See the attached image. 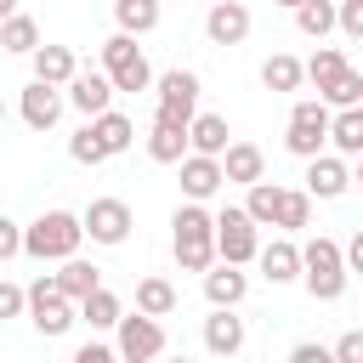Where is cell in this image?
<instances>
[{
	"label": "cell",
	"instance_id": "cell-3",
	"mask_svg": "<svg viewBox=\"0 0 363 363\" xmlns=\"http://www.w3.org/2000/svg\"><path fill=\"white\" fill-rule=\"evenodd\" d=\"M346 261H340V244L335 238H306L301 244V284H306V295L312 301H340L346 295Z\"/></svg>",
	"mask_w": 363,
	"mask_h": 363
},
{
	"label": "cell",
	"instance_id": "cell-46",
	"mask_svg": "<svg viewBox=\"0 0 363 363\" xmlns=\"http://www.w3.org/2000/svg\"><path fill=\"white\" fill-rule=\"evenodd\" d=\"M272 6H289V11H295V6H301V0H272Z\"/></svg>",
	"mask_w": 363,
	"mask_h": 363
},
{
	"label": "cell",
	"instance_id": "cell-42",
	"mask_svg": "<svg viewBox=\"0 0 363 363\" xmlns=\"http://www.w3.org/2000/svg\"><path fill=\"white\" fill-rule=\"evenodd\" d=\"M289 363H335V352H329V346H318V340H301V346L289 352Z\"/></svg>",
	"mask_w": 363,
	"mask_h": 363
},
{
	"label": "cell",
	"instance_id": "cell-40",
	"mask_svg": "<svg viewBox=\"0 0 363 363\" xmlns=\"http://www.w3.org/2000/svg\"><path fill=\"white\" fill-rule=\"evenodd\" d=\"M329 352H335V363H363V329H346Z\"/></svg>",
	"mask_w": 363,
	"mask_h": 363
},
{
	"label": "cell",
	"instance_id": "cell-20",
	"mask_svg": "<svg viewBox=\"0 0 363 363\" xmlns=\"http://www.w3.org/2000/svg\"><path fill=\"white\" fill-rule=\"evenodd\" d=\"M227 147H233V130H227V119H221V113H199V119L187 125V153L221 159Z\"/></svg>",
	"mask_w": 363,
	"mask_h": 363
},
{
	"label": "cell",
	"instance_id": "cell-47",
	"mask_svg": "<svg viewBox=\"0 0 363 363\" xmlns=\"http://www.w3.org/2000/svg\"><path fill=\"white\" fill-rule=\"evenodd\" d=\"M0 125H6V96H0Z\"/></svg>",
	"mask_w": 363,
	"mask_h": 363
},
{
	"label": "cell",
	"instance_id": "cell-23",
	"mask_svg": "<svg viewBox=\"0 0 363 363\" xmlns=\"http://www.w3.org/2000/svg\"><path fill=\"white\" fill-rule=\"evenodd\" d=\"M51 278H57V289H62V295H68L74 306H79V301H85L91 289H102V272H96L91 261H79V255H68V261H62V267H57Z\"/></svg>",
	"mask_w": 363,
	"mask_h": 363
},
{
	"label": "cell",
	"instance_id": "cell-19",
	"mask_svg": "<svg viewBox=\"0 0 363 363\" xmlns=\"http://www.w3.org/2000/svg\"><path fill=\"white\" fill-rule=\"evenodd\" d=\"M244 295H250V272H244V267L216 261V267L204 272V301H210V306H238Z\"/></svg>",
	"mask_w": 363,
	"mask_h": 363
},
{
	"label": "cell",
	"instance_id": "cell-32",
	"mask_svg": "<svg viewBox=\"0 0 363 363\" xmlns=\"http://www.w3.org/2000/svg\"><path fill=\"white\" fill-rule=\"evenodd\" d=\"M278 204H284V187H278V182H255L250 199H244V216H250L255 227H278Z\"/></svg>",
	"mask_w": 363,
	"mask_h": 363
},
{
	"label": "cell",
	"instance_id": "cell-21",
	"mask_svg": "<svg viewBox=\"0 0 363 363\" xmlns=\"http://www.w3.org/2000/svg\"><path fill=\"white\" fill-rule=\"evenodd\" d=\"M28 62H34V79H40V85H57V91L79 74V57H74L68 45H40Z\"/></svg>",
	"mask_w": 363,
	"mask_h": 363
},
{
	"label": "cell",
	"instance_id": "cell-24",
	"mask_svg": "<svg viewBox=\"0 0 363 363\" xmlns=\"http://www.w3.org/2000/svg\"><path fill=\"white\" fill-rule=\"evenodd\" d=\"M136 312H142V318H170V312H176V284L159 278V272L136 278Z\"/></svg>",
	"mask_w": 363,
	"mask_h": 363
},
{
	"label": "cell",
	"instance_id": "cell-48",
	"mask_svg": "<svg viewBox=\"0 0 363 363\" xmlns=\"http://www.w3.org/2000/svg\"><path fill=\"white\" fill-rule=\"evenodd\" d=\"M164 363H193V357H164Z\"/></svg>",
	"mask_w": 363,
	"mask_h": 363
},
{
	"label": "cell",
	"instance_id": "cell-9",
	"mask_svg": "<svg viewBox=\"0 0 363 363\" xmlns=\"http://www.w3.org/2000/svg\"><path fill=\"white\" fill-rule=\"evenodd\" d=\"M113 335H119V340H113V352H119L125 363H159V357H164V323H159V318L125 312Z\"/></svg>",
	"mask_w": 363,
	"mask_h": 363
},
{
	"label": "cell",
	"instance_id": "cell-27",
	"mask_svg": "<svg viewBox=\"0 0 363 363\" xmlns=\"http://www.w3.org/2000/svg\"><path fill=\"white\" fill-rule=\"evenodd\" d=\"M0 51H17V57H34V51H40V23H34L28 11H11V17L0 23Z\"/></svg>",
	"mask_w": 363,
	"mask_h": 363
},
{
	"label": "cell",
	"instance_id": "cell-31",
	"mask_svg": "<svg viewBox=\"0 0 363 363\" xmlns=\"http://www.w3.org/2000/svg\"><path fill=\"white\" fill-rule=\"evenodd\" d=\"M301 68H306V79H312V85H318V96H323V91H329V85L346 74V51H340V45H318V51H312Z\"/></svg>",
	"mask_w": 363,
	"mask_h": 363
},
{
	"label": "cell",
	"instance_id": "cell-22",
	"mask_svg": "<svg viewBox=\"0 0 363 363\" xmlns=\"http://www.w3.org/2000/svg\"><path fill=\"white\" fill-rule=\"evenodd\" d=\"M329 147H335L340 159H363V108L329 113Z\"/></svg>",
	"mask_w": 363,
	"mask_h": 363
},
{
	"label": "cell",
	"instance_id": "cell-41",
	"mask_svg": "<svg viewBox=\"0 0 363 363\" xmlns=\"http://www.w3.org/2000/svg\"><path fill=\"white\" fill-rule=\"evenodd\" d=\"M68 363H119V352H113V346H102V340H85Z\"/></svg>",
	"mask_w": 363,
	"mask_h": 363
},
{
	"label": "cell",
	"instance_id": "cell-33",
	"mask_svg": "<svg viewBox=\"0 0 363 363\" xmlns=\"http://www.w3.org/2000/svg\"><path fill=\"white\" fill-rule=\"evenodd\" d=\"M295 28H301L306 40L335 34V0H301V6H295Z\"/></svg>",
	"mask_w": 363,
	"mask_h": 363
},
{
	"label": "cell",
	"instance_id": "cell-39",
	"mask_svg": "<svg viewBox=\"0 0 363 363\" xmlns=\"http://www.w3.org/2000/svg\"><path fill=\"white\" fill-rule=\"evenodd\" d=\"M11 255H23V227H17L11 216H0V267H6Z\"/></svg>",
	"mask_w": 363,
	"mask_h": 363
},
{
	"label": "cell",
	"instance_id": "cell-35",
	"mask_svg": "<svg viewBox=\"0 0 363 363\" xmlns=\"http://www.w3.org/2000/svg\"><path fill=\"white\" fill-rule=\"evenodd\" d=\"M278 227H284V233H301V227H312V199H306L301 187H284V204H278Z\"/></svg>",
	"mask_w": 363,
	"mask_h": 363
},
{
	"label": "cell",
	"instance_id": "cell-25",
	"mask_svg": "<svg viewBox=\"0 0 363 363\" xmlns=\"http://www.w3.org/2000/svg\"><path fill=\"white\" fill-rule=\"evenodd\" d=\"M261 85H267V91H278V96H284V91H301V85H306V68H301V57H289V51H272V57L261 62Z\"/></svg>",
	"mask_w": 363,
	"mask_h": 363
},
{
	"label": "cell",
	"instance_id": "cell-37",
	"mask_svg": "<svg viewBox=\"0 0 363 363\" xmlns=\"http://www.w3.org/2000/svg\"><path fill=\"white\" fill-rule=\"evenodd\" d=\"M335 28H340L346 40H363V0H340V6H335Z\"/></svg>",
	"mask_w": 363,
	"mask_h": 363
},
{
	"label": "cell",
	"instance_id": "cell-43",
	"mask_svg": "<svg viewBox=\"0 0 363 363\" xmlns=\"http://www.w3.org/2000/svg\"><path fill=\"white\" fill-rule=\"evenodd\" d=\"M340 261H346V272H363V227L340 244Z\"/></svg>",
	"mask_w": 363,
	"mask_h": 363
},
{
	"label": "cell",
	"instance_id": "cell-30",
	"mask_svg": "<svg viewBox=\"0 0 363 363\" xmlns=\"http://www.w3.org/2000/svg\"><path fill=\"white\" fill-rule=\"evenodd\" d=\"M119 318H125V306H119V295L108 284L79 301V323H91V329H119Z\"/></svg>",
	"mask_w": 363,
	"mask_h": 363
},
{
	"label": "cell",
	"instance_id": "cell-34",
	"mask_svg": "<svg viewBox=\"0 0 363 363\" xmlns=\"http://www.w3.org/2000/svg\"><path fill=\"white\" fill-rule=\"evenodd\" d=\"M318 102H323V108H335V113H340V108H363V74H357V68H346V74H340Z\"/></svg>",
	"mask_w": 363,
	"mask_h": 363
},
{
	"label": "cell",
	"instance_id": "cell-29",
	"mask_svg": "<svg viewBox=\"0 0 363 363\" xmlns=\"http://www.w3.org/2000/svg\"><path fill=\"white\" fill-rule=\"evenodd\" d=\"M147 159H153V164H182V159H187V130L153 119V130H147Z\"/></svg>",
	"mask_w": 363,
	"mask_h": 363
},
{
	"label": "cell",
	"instance_id": "cell-26",
	"mask_svg": "<svg viewBox=\"0 0 363 363\" xmlns=\"http://www.w3.org/2000/svg\"><path fill=\"white\" fill-rule=\"evenodd\" d=\"M159 11H164L159 0H113V23H119V34H130V40H136V34H153V28H159Z\"/></svg>",
	"mask_w": 363,
	"mask_h": 363
},
{
	"label": "cell",
	"instance_id": "cell-50",
	"mask_svg": "<svg viewBox=\"0 0 363 363\" xmlns=\"http://www.w3.org/2000/svg\"><path fill=\"white\" fill-rule=\"evenodd\" d=\"M119 363H125V357H119Z\"/></svg>",
	"mask_w": 363,
	"mask_h": 363
},
{
	"label": "cell",
	"instance_id": "cell-16",
	"mask_svg": "<svg viewBox=\"0 0 363 363\" xmlns=\"http://www.w3.org/2000/svg\"><path fill=\"white\" fill-rule=\"evenodd\" d=\"M221 187H227L221 159H204V153H187V159H182V193H187V204H204V199L221 193Z\"/></svg>",
	"mask_w": 363,
	"mask_h": 363
},
{
	"label": "cell",
	"instance_id": "cell-14",
	"mask_svg": "<svg viewBox=\"0 0 363 363\" xmlns=\"http://www.w3.org/2000/svg\"><path fill=\"white\" fill-rule=\"evenodd\" d=\"M352 187V170H346V159L340 153H318V159H306V199H340Z\"/></svg>",
	"mask_w": 363,
	"mask_h": 363
},
{
	"label": "cell",
	"instance_id": "cell-13",
	"mask_svg": "<svg viewBox=\"0 0 363 363\" xmlns=\"http://www.w3.org/2000/svg\"><path fill=\"white\" fill-rule=\"evenodd\" d=\"M244 340H250L244 318H238L233 306H210V318H204V352H210V357H238Z\"/></svg>",
	"mask_w": 363,
	"mask_h": 363
},
{
	"label": "cell",
	"instance_id": "cell-10",
	"mask_svg": "<svg viewBox=\"0 0 363 363\" xmlns=\"http://www.w3.org/2000/svg\"><path fill=\"white\" fill-rule=\"evenodd\" d=\"M79 227H85V238L91 244H125L130 238V227H136V216H130V204L125 199H91L85 204V216H79Z\"/></svg>",
	"mask_w": 363,
	"mask_h": 363
},
{
	"label": "cell",
	"instance_id": "cell-18",
	"mask_svg": "<svg viewBox=\"0 0 363 363\" xmlns=\"http://www.w3.org/2000/svg\"><path fill=\"white\" fill-rule=\"evenodd\" d=\"M221 176L238 182V187H255V182H267V153H261L255 142H233V147L221 153Z\"/></svg>",
	"mask_w": 363,
	"mask_h": 363
},
{
	"label": "cell",
	"instance_id": "cell-1",
	"mask_svg": "<svg viewBox=\"0 0 363 363\" xmlns=\"http://www.w3.org/2000/svg\"><path fill=\"white\" fill-rule=\"evenodd\" d=\"M170 250H176L182 272L204 278L216 267V216L204 204H176V216H170Z\"/></svg>",
	"mask_w": 363,
	"mask_h": 363
},
{
	"label": "cell",
	"instance_id": "cell-5",
	"mask_svg": "<svg viewBox=\"0 0 363 363\" xmlns=\"http://www.w3.org/2000/svg\"><path fill=\"white\" fill-rule=\"evenodd\" d=\"M153 91H159V108L153 119L159 125H193L199 119V74L193 68H170V74H153Z\"/></svg>",
	"mask_w": 363,
	"mask_h": 363
},
{
	"label": "cell",
	"instance_id": "cell-36",
	"mask_svg": "<svg viewBox=\"0 0 363 363\" xmlns=\"http://www.w3.org/2000/svg\"><path fill=\"white\" fill-rule=\"evenodd\" d=\"M68 159H74V164H102V159H108V153H102V142L91 136V125L68 136Z\"/></svg>",
	"mask_w": 363,
	"mask_h": 363
},
{
	"label": "cell",
	"instance_id": "cell-17",
	"mask_svg": "<svg viewBox=\"0 0 363 363\" xmlns=\"http://www.w3.org/2000/svg\"><path fill=\"white\" fill-rule=\"evenodd\" d=\"M255 261H261V278H267V284H295V278H301V244H295V238L261 244Z\"/></svg>",
	"mask_w": 363,
	"mask_h": 363
},
{
	"label": "cell",
	"instance_id": "cell-49",
	"mask_svg": "<svg viewBox=\"0 0 363 363\" xmlns=\"http://www.w3.org/2000/svg\"><path fill=\"white\" fill-rule=\"evenodd\" d=\"M159 6H164V0H159Z\"/></svg>",
	"mask_w": 363,
	"mask_h": 363
},
{
	"label": "cell",
	"instance_id": "cell-15",
	"mask_svg": "<svg viewBox=\"0 0 363 363\" xmlns=\"http://www.w3.org/2000/svg\"><path fill=\"white\" fill-rule=\"evenodd\" d=\"M204 34H210V45H238L250 34V6L244 0H216L204 11Z\"/></svg>",
	"mask_w": 363,
	"mask_h": 363
},
{
	"label": "cell",
	"instance_id": "cell-12",
	"mask_svg": "<svg viewBox=\"0 0 363 363\" xmlns=\"http://www.w3.org/2000/svg\"><path fill=\"white\" fill-rule=\"evenodd\" d=\"M62 108H68V96H62L57 85H40V79H28L23 96H17V113H23L28 130H51V125L62 119Z\"/></svg>",
	"mask_w": 363,
	"mask_h": 363
},
{
	"label": "cell",
	"instance_id": "cell-11",
	"mask_svg": "<svg viewBox=\"0 0 363 363\" xmlns=\"http://www.w3.org/2000/svg\"><path fill=\"white\" fill-rule=\"evenodd\" d=\"M68 108H79L85 119H96V113H108L113 108V79L102 74V68H79L74 79H68Z\"/></svg>",
	"mask_w": 363,
	"mask_h": 363
},
{
	"label": "cell",
	"instance_id": "cell-51",
	"mask_svg": "<svg viewBox=\"0 0 363 363\" xmlns=\"http://www.w3.org/2000/svg\"><path fill=\"white\" fill-rule=\"evenodd\" d=\"M210 6H216V0H210Z\"/></svg>",
	"mask_w": 363,
	"mask_h": 363
},
{
	"label": "cell",
	"instance_id": "cell-8",
	"mask_svg": "<svg viewBox=\"0 0 363 363\" xmlns=\"http://www.w3.org/2000/svg\"><path fill=\"white\" fill-rule=\"evenodd\" d=\"M102 74L113 79V91H147L153 85V68H147V57H142V45L130 34L102 40Z\"/></svg>",
	"mask_w": 363,
	"mask_h": 363
},
{
	"label": "cell",
	"instance_id": "cell-4",
	"mask_svg": "<svg viewBox=\"0 0 363 363\" xmlns=\"http://www.w3.org/2000/svg\"><path fill=\"white\" fill-rule=\"evenodd\" d=\"M28 323H34L45 340H57V335H68V329L79 323V306L57 289V278H51V272H40V278L28 284Z\"/></svg>",
	"mask_w": 363,
	"mask_h": 363
},
{
	"label": "cell",
	"instance_id": "cell-6",
	"mask_svg": "<svg viewBox=\"0 0 363 363\" xmlns=\"http://www.w3.org/2000/svg\"><path fill=\"white\" fill-rule=\"evenodd\" d=\"M284 147H289L295 159H318V153L329 147V108H323L318 96H301V102L289 108V125H284Z\"/></svg>",
	"mask_w": 363,
	"mask_h": 363
},
{
	"label": "cell",
	"instance_id": "cell-44",
	"mask_svg": "<svg viewBox=\"0 0 363 363\" xmlns=\"http://www.w3.org/2000/svg\"><path fill=\"white\" fill-rule=\"evenodd\" d=\"M11 11H17V0H0V23H6V17H11Z\"/></svg>",
	"mask_w": 363,
	"mask_h": 363
},
{
	"label": "cell",
	"instance_id": "cell-2",
	"mask_svg": "<svg viewBox=\"0 0 363 363\" xmlns=\"http://www.w3.org/2000/svg\"><path fill=\"white\" fill-rule=\"evenodd\" d=\"M79 244H85V227H79V216L74 210H40L28 227H23V255H34V261H68V255H79Z\"/></svg>",
	"mask_w": 363,
	"mask_h": 363
},
{
	"label": "cell",
	"instance_id": "cell-38",
	"mask_svg": "<svg viewBox=\"0 0 363 363\" xmlns=\"http://www.w3.org/2000/svg\"><path fill=\"white\" fill-rule=\"evenodd\" d=\"M23 312H28V289H17V284L0 278V323L6 318H23Z\"/></svg>",
	"mask_w": 363,
	"mask_h": 363
},
{
	"label": "cell",
	"instance_id": "cell-28",
	"mask_svg": "<svg viewBox=\"0 0 363 363\" xmlns=\"http://www.w3.org/2000/svg\"><path fill=\"white\" fill-rule=\"evenodd\" d=\"M91 136H96V142H102V153L113 159V153H125V147L136 142V125H130L125 113H113V108H108V113H96V119H91Z\"/></svg>",
	"mask_w": 363,
	"mask_h": 363
},
{
	"label": "cell",
	"instance_id": "cell-7",
	"mask_svg": "<svg viewBox=\"0 0 363 363\" xmlns=\"http://www.w3.org/2000/svg\"><path fill=\"white\" fill-rule=\"evenodd\" d=\"M255 250H261V227L244 216V204L216 210V261H227V267H250Z\"/></svg>",
	"mask_w": 363,
	"mask_h": 363
},
{
	"label": "cell",
	"instance_id": "cell-45",
	"mask_svg": "<svg viewBox=\"0 0 363 363\" xmlns=\"http://www.w3.org/2000/svg\"><path fill=\"white\" fill-rule=\"evenodd\" d=\"M352 187H363V159H357V170H352Z\"/></svg>",
	"mask_w": 363,
	"mask_h": 363
}]
</instances>
